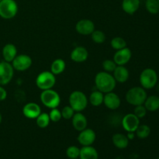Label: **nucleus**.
<instances>
[{
  "label": "nucleus",
  "instance_id": "nucleus-6",
  "mask_svg": "<svg viewBox=\"0 0 159 159\" xmlns=\"http://www.w3.org/2000/svg\"><path fill=\"white\" fill-rule=\"evenodd\" d=\"M18 12V5L15 0H2L0 2V17L11 20Z\"/></svg>",
  "mask_w": 159,
  "mask_h": 159
},
{
  "label": "nucleus",
  "instance_id": "nucleus-35",
  "mask_svg": "<svg viewBox=\"0 0 159 159\" xmlns=\"http://www.w3.org/2000/svg\"><path fill=\"white\" fill-rule=\"evenodd\" d=\"M49 116L50 119H51V121L55 123L60 121L61 119L62 118L61 110H59L57 108L51 109V112L49 113Z\"/></svg>",
  "mask_w": 159,
  "mask_h": 159
},
{
  "label": "nucleus",
  "instance_id": "nucleus-36",
  "mask_svg": "<svg viewBox=\"0 0 159 159\" xmlns=\"http://www.w3.org/2000/svg\"><path fill=\"white\" fill-rule=\"evenodd\" d=\"M7 97V92L2 87V85H0V101H3Z\"/></svg>",
  "mask_w": 159,
  "mask_h": 159
},
{
  "label": "nucleus",
  "instance_id": "nucleus-32",
  "mask_svg": "<svg viewBox=\"0 0 159 159\" xmlns=\"http://www.w3.org/2000/svg\"><path fill=\"white\" fill-rule=\"evenodd\" d=\"M116 66L117 65H116V64L115 63L113 60L107 59V60L102 62V68H103L104 71H107V72H113Z\"/></svg>",
  "mask_w": 159,
  "mask_h": 159
},
{
  "label": "nucleus",
  "instance_id": "nucleus-33",
  "mask_svg": "<svg viewBox=\"0 0 159 159\" xmlns=\"http://www.w3.org/2000/svg\"><path fill=\"white\" fill-rule=\"evenodd\" d=\"M61 113L62 118L65 120H70L74 116L75 110L71 108V106H66L62 109Z\"/></svg>",
  "mask_w": 159,
  "mask_h": 159
},
{
  "label": "nucleus",
  "instance_id": "nucleus-16",
  "mask_svg": "<svg viewBox=\"0 0 159 159\" xmlns=\"http://www.w3.org/2000/svg\"><path fill=\"white\" fill-rule=\"evenodd\" d=\"M89 52L85 47L78 46L72 50L70 54L71 61L76 63H82L88 59Z\"/></svg>",
  "mask_w": 159,
  "mask_h": 159
},
{
  "label": "nucleus",
  "instance_id": "nucleus-13",
  "mask_svg": "<svg viewBox=\"0 0 159 159\" xmlns=\"http://www.w3.org/2000/svg\"><path fill=\"white\" fill-rule=\"evenodd\" d=\"M132 57V52L130 48H124L118 50L113 55V59L116 65H125L128 63Z\"/></svg>",
  "mask_w": 159,
  "mask_h": 159
},
{
  "label": "nucleus",
  "instance_id": "nucleus-38",
  "mask_svg": "<svg viewBox=\"0 0 159 159\" xmlns=\"http://www.w3.org/2000/svg\"><path fill=\"white\" fill-rule=\"evenodd\" d=\"M2 121V115L1 112H0V124H1Z\"/></svg>",
  "mask_w": 159,
  "mask_h": 159
},
{
  "label": "nucleus",
  "instance_id": "nucleus-3",
  "mask_svg": "<svg viewBox=\"0 0 159 159\" xmlns=\"http://www.w3.org/2000/svg\"><path fill=\"white\" fill-rule=\"evenodd\" d=\"M158 77L155 70L148 68L143 70L140 75L139 81L141 87L144 89H152L156 86Z\"/></svg>",
  "mask_w": 159,
  "mask_h": 159
},
{
  "label": "nucleus",
  "instance_id": "nucleus-29",
  "mask_svg": "<svg viewBox=\"0 0 159 159\" xmlns=\"http://www.w3.org/2000/svg\"><path fill=\"white\" fill-rule=\"evenodd\" d=\"M110 44H111V47L113 49L116 50V51H118V50H120L126 48L127 47V42L122 37H116L112 39L111 42H110Z\"/></svg>",
  "mask_w": 159,
  "mask_h": 159
},
{
  "label": "nucleus",
  "instance_id": "nucleus-4",
  "mask_svg": "<svg viewBox=\"0 0 159 159\" xmlns=\"http://www.w3.org/2000/svg\"><path fill=\"white\" fill-rule=\"evenodd\" d=\"M89 99L82 91H74L69 96V106L75 112H82L88 106Z\"/></svg>",
  "mask_w": 159,
  "mask_h": 159
},
{
  "label": "nucleus",
  "instance_id": "nucleus-2",
  "mask_svg": "<svg viewBox=\"0 0 159 159\" xmlns=\"http://www.w3.org/2000/svg\"><path fill=\"white\" fill-rule=\"evenodd\" d=\"M126 100L132 106L143 105L148 97L145 89L141 86H135L130 89L126 93Z\"/></svg>",
  "mask_w": 159,
  "mask_h": 159
},
{
  "label": "nucleus",
  "instance_id": "nucleus-26",
  "mask_svg": "<svg viewBox=\"0 0 159 159\" xmlns=\"http://www.w3.org/2000/svg\"><path fill=\"white\" fill-rule=\"evenodd\" d=\"M51 123L49 114L47 113H41L36 118V124L40 128H46Z\"/></svg>",
  "mask_w": 159,
  "mask_h": 159
},
{
  "label": "nucleus",
  "instance_id": "nucleus-1",
  "mask_svg": "<svg viewBox=\"0 0 159 159\" xmlns=\"http://www.w3.org/2000/svg\"><path fill=\"white\" fill-rule=\"evenodd\" d=\"M95 85L97 90L105 94L114 90L116 82L113 75L107 71H100L95 77Z\"/></svg>",
  "mask_w": 159,
  "mask_h": 159
},
{
  "label": "nucleus",
  "instance_id": "nucleus-39",
  "mask_svg": "<svg viewBox=\"0 0 159 159\" xmlns=\"http://www.w3.org/2000/svg\"><path fill=\"white\" fill-rule=\"evenodd\" d=\"M157 89H158V91H159V83L158 84V83H157Z\"/></svg>",
  "mask_w": 159,
  "mask_h": 159
},
{
  "label": "nucleus",
  "instance_id": "nucleus-9",
  "mask_svg": "<svg viewBox=\"0 0 159 159\" xmlns=\"http://www.w3.org/2000/svg\"><path fill=\"white\" fill-rule=\"evenodd\" d=\"M11 64L14 70L23 71L30 68L32 65V58L27 54H19L16 55Z\"/></svg>",
  "mask_w": 159,
  "mask_h": 159
},
{
  "label": "nucleus",
  "instance_id": "nucleus-25",
  "mask_svg": "<svg viewBox=\"0 0 159 159\" xmlns=\"http://www.w3.org/2000/svg\"><path fill=\"white\" fill-rule=\"evenodd\" d=\"M103 99L104 93L99 91V90H96L90 94L89 98V102L93 107H100L102 104H103Z\"/></svg>",
  "mask_w": 159,
  "mask_h": 159
},
{
  "label": "nucleus",
  "instance_id": "nucleus-42",
  "mask_svg": "<svg viewBox=\"0 0 159 159\" xmlns=\"http://www.w3.org/2000/svg\"><path fill=\"white\" fill-rule=\"evenodd\" d=\"M2 1V0H0V2H1Z\"/></svg>",
  "mask_w": 159,
  "mask_h": 159
},
{
  "label": "nucleus",
  "instance_id": "nucleus-19",
  "mask_svg": "<svg viewBox=\"0 0 159 159\" xmlns=\"http://www.w3.org/2000/svg\"><path fill=\"white\" fill-rule=\"evenodd\" d=\"M2 54L4 61L11 63L17 55L16 47L13 43H7L3 47Z\"/></svg>",
  "mask_w": 159,
  "mask_h": 159
},
{
  "label": "nucleus",
  "instance_id": "nucleus-14",
  "mask_svg": "<svg viewBox=\"0 0 159 159\" xmlns=\"http://www.w3.org/2000/svg\"><path fill=\"white\" fill-rule=\"evenodd\" d=\"M103 104L108 109L115 110L120 107L121 100L120 96L113 92H110L104 94Z\"/></svg>",
  "mask_w": 159,
  "mask_h": 159
},
{
  "label": "nucleus",
  "instance_id": "nucleus-31",
  "mask_svg": "<svg viewBox=\"0 0 159 159\" xmlns=\"http://www.w3.org/2000/svg\"><path fill=\"white\" fill-rule=\"evenodd\" d=\"M80 155V148L77 146H69L66 150V155L70 159H77Z\"/></svg>",
  "mask_w": 159,
  "mask_h": 159
},
{
  "label": "nucleus",
  "instance_id": "nucleus-30",
  "mask_svg": "<svg viewBox=\"0 0 159 159\" xmlns=\"http://www.w3.org/2000/svg\"><path fill=\"white\" fill-rule=\"evenodd\" d=\"M92 40L98 44H101L106 40V35L102 30H95L91 34Z\"/></svg>",
  "mask_w": 159,
  "mask_h": 159
},
{
  "label": "nucleus",
  "instance_id": "nucleus-34",
  "mask_svg": "<svg viewBox=\"0 0 159 159\" xmlns=\"http://www.w3.org/2000/svg\"><path fill=\"white\" fill-rule=\"evenodd\" d=\"M147 112H148V110H146L145 107H144V104H143V105L136 106L134 108V110L133 113L135 115V116H138V117L141 120L146 116V114H147Z\"/></svg>",
  "mask_w": 159,
  "mask_h": 159
},
{
  "label": "nucleus",
  "instance_id": "nucleus-11",
  "mask_svg": "<svg viewBox=\"0 0 159 159\" xmlns=\"http://www.w3.org/2000/svg\"><path fill=\"white\" fill-rule=\"evenodd\" d=\"M96 134L93 129L85 128L80 131L78 136V141L82 146H91L95 142Z\"/></svg>",
  "mask_w": 159,
  "mask_h": 159
},
{
  "label": "nucleus",
  "instance_id": "nucleus-37",
  "mask_svg": "<svg viewBox=\"0 0 159 159\" xmlns=\"http://www.w3.org/2000/svg\"><path fill=\"white\" fill-rule=\"evenodd\" d=\"M127 138L130 140H133L135 137V132H127Z\"/></svg>",
  "mask_w": 159,
  "mask_h": 159
},
{
  "label": "nucleus",
  "instance_id": "nucleus-40",
  "mask_svg": "<svg viewBox=\"0 0 159 159\" xmlns=\"http://www.w3.org/2000/svg\"><path fill=\"white\" fill-rule=\"evenodd\" d=\"M158 2H159V0H158Z\"/></svg>",
  "mask_w": 159,
  "mask_h": 159
},
{
  "label": "nucleus",
  "instance_id": "nucleus-21",
  "mask_svg": "<svg viewBox=\"0 0 159 159\" xmlns=\"http://www.w3.org/2000/svg\"><path fill=\"white\" fill-rule=\"evenodd\" d=\"M80 159H99V154L93 146H82L80 148Z\"/></svg>",
  "mask_w": 159,
  "mask_h": 159
},
{
  "label": "nucleus",
  "instance_id": "nucleus-27",
  "mask_svg": "<svg viewBox=\"0 0 159 159\" xmlns=\"http://www.w3.org/2000/svg\"><path fill=\"white\" fill-rule=\"evenodd\" d=\"M151 128L146 124H140L135 131V135L140 139H145L150 135Z\"/></svg>",
  "mask_w": 159,
  "mask_h": 159
},
{
  "label": "nucleus",
  "instance_id": "nucleus-18",
  "mask_svg": "<svg viewBox=\"0 0 159 159\" xmlns=\"http://www.w3.org/2000/svg\"><path fill=\"white\" fill-rule=\"evenodd\" d=\"M113 76L116 82L124 83L127 82L130 76L128 69L124 65H117L113 71Z\"/></svg>",
  "mask_w": 159,
  "mask_h": 159
},
{
  "label": "nucleus",
  "instance_id": "nucleus-7",
  "mask_svg": "<svg viewBox=\"0 0 159 159\" xmlns=\"http://www.w3.org/2000/svg\"><path fill=\"white\" fill-rule=\"evenodd\" d=\"M55 76L51 71H42L36 79V85L42 91L51 89L56 83Z\"/></svg>",
  "mask_w": 159,
  "mask_h": 159
},
{
  "label": "nucleus",
  "instance_id": "nucleus-41",
  "mask_svg": "<svg viewBox=\"0 0 159 159\" xmlns=\"http://www.w3.org/2000/svg\"><path fill=\"white\" fill-rule=\"evenodd\" d=\"M157 159H159V158H157Z\"/></svg>",
  "mask_w": 159,
  "mask_h": 159
},
{
  "label": "nucleus",
  "instance_id": "nucleus-28",
  "mask_svg": "<svg viewBox=\"0 0 159 159\" xmlns=\"http://www.w3.org/2000/svg\"><path fill=\"white\" fill-rule=\"evenodd\" d=\"M145 8L151 14H158L159 12V2L158 0H146Z\"/></svg>",
  "mask_w": 159,
  "mask_h": 159
},
{
  "label": "nucleus",
  "instance_id": "nucleus-17",
  "mask_svg": "<svg viewBox=\"0 0 159 159\" xmlns=\"http://www.w3.org/2000/svg\"><path fill=\"white\" fill-rule=\"evenodd\" d=\"M71 123L72 126L77 131H82L84 129L87 128L88 125V120L87 118L82 112H76L74 116L71 118Z\"/></svg>",
  "mask_w": 159,
  "mask_h": 159
},
{
  "label": "nucleus",
  "instance_id": "nucleus-10",
  "mask_svg": "<svg viewBox=\"0 0 159 159\" xmlns=\"http://www.w3.org/2000/svg\"><path fill=\"white\" fill-rule=\"evenodd\" d=\"M121 124L127 132H135L140 125V119L134 113H127L123 117Z\"/></svg>",
  "mask_w": 159,
  "mask_h": 159
},
{
  "label": "nucleus",
  "instance_id": "nucleus-12",
  "mask_svg": "<svg viewBox=\"0 0 159 159\" xmlns=\"http://www.w3.org/2000/svg\"><path fill=\"white\" fill-rule=\"evenodd\" d=\"M75 30L81 35H91L92 33L95 30V24L92 20L83 19L77 22Z\"/></svg>",
  "mask_w": 159,
  "mask_h": 159
},
{
  "label": "nucleus",
  "instance_id": "nucleus-43",
  "mask_svg": "<svg viewBox=\"0 0 159 159\" xmlns=\"http://www.w3.org/2000/svg\"><path fill=\"white\" fill-rule=\"evenodd\" d=\"M77 159H78V158H77Z\"/></svg>",
  "mask_w": 159,
  "mask_h": 159
},
{
  "label": "nucleus",
  "instance_id": "nucleus-22",
  "mask_svg": "<svg viewBox=\"0 0 159 159\" xmlns=\"http://www.w3.org/2000/svg\"><path fill=\"white\" fill-rule=\"evenodd\" d=\"M112 141L115 147L119 149L127 148L129 144V139L127 138V135L124 134L117 133L113 134Z\"/></svg>",
  "mask_w": 159,
  "mask_h": 159
},
{
  "label": "nucleus",
  "instance_id": "nucleus-20",
  "mask_svg": "<svg viewBox=\"0 0 159 159\" xmlns=\"http://www.w3.org/2000/svg\"><path fill=\"white\" fill-rule=\"evenodd\" d=\"M140 4V0H123L122 9L126 13L133 15L138 10Z\"/></svg>",
  "mask_w": 159,
  "mask_h": 159
},
{
  "label": "nucleus",
  "instance_id": "nucleus-15",
  "mask_svg": "<svg viewBox=\"0 0 159 159\" xmlns=\"http://www.w3.org/2000/svg\"><path fill=\"white\" fill-rule=\"evenodd\" d=\"M23 113L28 119L36 120V118L41 113V109L36 102H28L23 107Z\"/></svg>",
  "mask_w": 159,
  "mask_h": 159
},
{
  "label": "nucleus",
  "instance_id": "nucleus-23",
  "mask_svg": "<svg viewBox=\"0 0 159 159\" xmlns=\"http://www.w3.org/2000/svg\"><path fill=\"white\" fill-rule=\"evenodd\" d=\"M146 110L149 112H155L159 110V96L152 95L148 96L144 102Z\"/></svg>",
  "mask_w": 159,
  "mask_h": 159
},
{
  "label": "nucleus",
  "instance_id": "nucleus-5",
  "mask_svg": "<svg viewBox=\"0 0 159 159\" xmlns=\"http://www.w3.org/2000/svg\"><path fill=\"white\" fill-rule=\"evenodd\" d=\"M40 101L43 105L48 108H57L61 103V97L57 92L51 89L42 91L40 94Z\"/></svg>",
  "mask_w": 159,
  "mask_h": 159
},
{
  "label": "nucleus",
  "instance_id": "nucleus-24",
  "mask_svg": "<svg viewBox=\"0 0 159 159\" xmlns=\"http://www.w3.org/2000/svg\"><path fill=\"white\" fill-rule=\"evenodd\" d=\"M65 68H66V63L65 61L61 58H57L55 59L51 64V71L54 75H57L64 72Z\"/></svg>",
  "mask_w": 159,
  "mask_h": 159
},
{
  "label": "nucleus",
  "instance_id": "nucleus-8",
  "mask_svg": "<svg viewBox=\"0 0 159 159\" xmlns=\"http://www.w3.org/2000/svg\"><path fill=\"white\" fill-rule=\"evenodd\" d=\"M14 68L12 64L3 61L0 62V85H6L12 81Z\"/></svg>",
  "mask_w": 159,
  "mask_h": 159
}]
</instances>
